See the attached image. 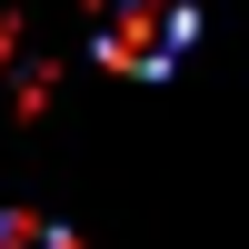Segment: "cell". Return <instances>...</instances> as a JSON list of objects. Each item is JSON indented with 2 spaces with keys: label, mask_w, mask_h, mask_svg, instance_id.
I'll return each mask as SVG.
<instances>
[{
  "label": "cell",
  "mask_w": 249,
  "mask_h": 249,
  "mask_svg": "<svg viewBox=\"0 0 249 249\" xmlns=\"http://www.w3.org/2000/svg\"><path fill=\"white\" fill-rule=\"evenodd\" d=\"M190 40H199V0H100L90 10V50L110 70H130V80L179 70Z\"/></svg>",
  "instance_id": "cell-1"
},
{
  "label": "cell",
  "mask_w": 249,
  "mask_h": 249,
  "mask_svg": "<svg viewBox=\"0 0 249 249\" xmlns=\"http://www.w3.org/2000/svg\"><path fill=\"white\" fill-rule=\"evenodd\" d=\"M0 249H80L60 219H40V210H0Z\"/></svg>",
  "instance_id": "cell-2"
}]
</instances>
